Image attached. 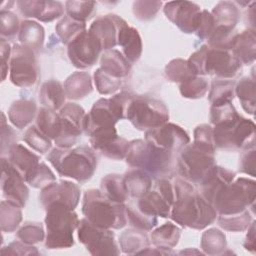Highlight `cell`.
Listing matches in <instances>:
<instances>
[{"label": "cell", "mask_w": 256, "mask_h": 256, "mask_svg": "<svg viewBox=\"0 0 256 256\" xmlns=\"http://www.w3.org/2000/svg\"><path fill=\"white\" fill-rule=\"evenodd\" d=\"M173 184L175 200L170 218L176 224L183 228L203 230L216 221V209L201 195L196 186L182 178H176Z\"/></svg>", "instance_id": "cell-1"}, {"label": "cell", "mask_w": 256, "mask_h": 256, "mask_svg": "<svg viewBox=\"0 0 256 256\" xmlns=\"http://www.w3.org/2000/svg\"><path fill=\"white\" fill-rule=\"evenodd\" d=\"M177 155L137 139L130 141L125 160L131 168L145 171L153 180L171 179L177 173Z\"/></svg>", "instance_id": "cell-2"}, {"label": "cell", "mask_w": 256, "mask_h": 256, "mask_svg": "<svg viewBox=\"0 0 256 256\" xmlns=\"http://www.w3.org/2000/svg\"><path fill=\"white\" fill-rule=\"evenodd\" d=\"M47 160L60 176L79 183L89 181L95 174L98 164L95 151L87 145L74 148L56 147L47 155Z\"/></svg>", "instance_id": "cell-3"}, {"label": "cell", "mask_w": 256, "mask_h": 256, "mask_svg": "<svg viewBox=\"0 0 256 256\" xmlns=\"http://www.w3.org/2000/svg\"><path fill=\"white\" fill-rule=\"evenodd\" d=\"M197 76H214L220 80H233L242 73V64L231 50L201 46L187 60Z\"/></svg>", "instance_id": "cell-4"}, {"label": "cell", "mask_w": 256, "mask_h": 256, "mask_svg": "<svg viewBox=\"0 0 256 256\" xmlns=\"http://www.w3.org/2000/svg\"><path fill=\"white\" fill-rule=\"evenodd\" d=\"M82 213L92 224L105 229L119 230L128 223L125 203L109 200L98 189H89L85 192Z\"/></svg>", "instance_id": "cell-5"}, {"label": "cell", "mask_w": 256, "mask_h": 256, "mask_svg": "<svg viewBox=\"0 0 256 256\" xmlns=\"http://www.w3.org/2000/svg\"><path fill=\"white\" fill-rule=\"evenodd\" d=\"M46 238L45 247L50 250L67 249L74 245V232L80 220L74 210L65 205L54 203L45 208Z\"/></svg>", "instance_id": "cell-6"}, {"label": "cell", "mask_w": 256, "mask_h": 256, "mask_svg": "<svg viewBox=\"0 0 256 256\" xmlns=\"http://www.w3.org/2000/svg\"><path fill=\"white\" fill-rule=\"evenodd\" d=\"M256 198L254 179L240 177L222 186L214 195L211 204L218 215H231L253 208Z\"/></svg>", "instance_id": "cell-7"}, {"label": "cell", "mask_w": 256, "mask_h": 256, "mask_svg": "<svg viewBox=\"0 0 256 256\" xmlns=\"http://www.w3.org/2000/svg\"><path fill=\"white\" fill-rule=\"evenodd\" d=\"M255 123L240 114L213 127L215 146L223 150H249L255 148Z\"/></svg>", "instance_id": "cell-8"}, {"label": "cell", "mask_w": 256, "mask_h": 256, "mask_svg": "<svg viewBox=\"0 0 256 256\" xmlns=\"http://www.w3.org/2000/svg\"><path fill=\"white\" fill-rule=\"evenodd\" d=\"M166 104L156 98L135 95L129 105L126 119L139 131H148L169 121Z\"/></svg>", "instance_id": "cell-9"}, {"label": "cell", "mask_w": 256, "mask_h": 256, "mask_svg": "<svg viewBox=\"0 0 256 256\" xmlns=\"http://www.w3.org/2000/svg\"><path fill=\"white\" fill-rule=\"evenodd\" d=\"M215 165V153L202 149L194 143L187 144L177 155V173L196 187Z\"/></svg>", "instance_id": "cell-10"}, {"label": "cell", "mask_w": 256, "mask_h": 256, "mask_svg": "<svg viewBox=\"0 0 256 256\" xmlns=\"http://www.w3.org/2000/svg\"><path fill=\"white\" fill-rule=\"evenodd\" d=\"M134 200L138 208L145 214L154 217L170 218L175 200L174 184L168 178L157 179L147 194Z\"/></svg>", "instance_id": "cell-11"}, {"label": "cell", "mask_w": 256, "mask_h": 256, "mask_svg": "<svg viewBox=\"0 0 256 256\" xmlns=\"http://www.w3.org/2000/svg\"><path fill=\"white\" fill-rule=\"evenodd\" d=\"M77 231L79 242L91 255H119L121 253L115 234L111 229L95 226L83 218L80 220Z\"/></svg>", "instance_id": "cell-12"}, {"label": "cell", "mask_w": 256, "mask_h": 256, "mask_svg": "<svg viewBox=\"0 0 256 256\" xmlns=\"http://www.w3.org/2000/svg\"><path fill=\"white\" fill-rule=\"evenodd\" d=\"M9 74L12 84L17 87L29 88L34 86L40 75L36 53L21 44H14Z\"/></svg>", "instance_id": "cell-13"}, {"label": "cell", "mask_w": 256, "mask_h": 256, "mask_svg": "<svg viewBox=\"0 0 256 256\" xmlns=\"http://www.w3.org/2000/svg\"><path fill=\"white\" fill-rule=\"evenodd\" d=\"M102 53L101 44L88 30L82 32L67 46L68 58L72 65L79 70L93 67Z\"/></svg>", "instance_id": "cell-14"}, {"label": "cell", "mask_w": 256, "mask_h": 256, "mask_svg": "<svg viewBox=\"0 0 256 256\" xmlns=\"http://www.w3.org/2000/svg\"><path fill=\"white\" fill-rule=\"evenodd\" d=\"M145 141L155 147L176 154L191 142L189 134L181 126L169 122L146 131Z\"/></svg>", "instance_id": "cell-15"}, {"label": "cell", "mask_w": 256, "mask_h": 256, "mask_svg": "<svg viewBox=\"0 0 256 256\" xmlns=\"http://www.w3.org/2000/svg\"><path fill=\"white\" fill-rule=\"evenodd\" d=\"M88 137L93 150L102 156L112 160L126 158L130 142L118 135L116 127L95 130Z\"/></svg>", "instance_id": "cell-16"}, {"label": "cell", "mask_w": 256, "mask_h": 256, "mask_svg": "<svg viewBox=\"0 0 256 256\" xmlns=\"http://www.w3.org/2000/svg\"><path fill=\"white\" fill-rule=\"evenodd\" d=\"M1 188L4 199L20 208H24L29 199V189L22 175L12 166L7 157H1Z\"/></svg>", "instance_id": "cell-17"}, {"label": "cell", "mask_w": 256, "mask_h": 256, "mask_svg": "<svg viewBox=\"0 0 256 256\" xmlns=\"http://www.w3.org/2000/svg\"><path fill=\"white\" fill-rule=\"evenodd\" d=\"M166 18L185 34H195L199 25L202 9L193 2L171 1L164 4Z\"/></svg>", "instance_id": "cell-18"}, {"label": "cell", "mask_w": 256, "mask_h": 256, "mask_svg": "<svg viewBox=\"0 0 256 256\" xmlns=\"http://www.w3.org/2000/svg\"><path fill=\"white\" fill-rule=\"evenodd\" d=\"M81 198V191L77 184L68 181H54L41 189L39 200L45 209L51 204L58 203L65 205L71 210H75Z\"/></svg>", "instance_id": "cell-19"}, {"label": "cell", "mask_w": 256, "mask_h": 256, "mask_svg": "<svg viewBox=\"0 0 256 256\" xmlns=\"http://www.w3.org/2000/svg\"><path fill=\"white\" fill-rule=\"evenodd\" d=\"M125 23L126 21L120 16L107 14L97 17L90 25L88 31L99 41L104 52L118 46L120 29Z\"/></svg>", "instance_id": "cell-20"}, {"label": "cell", "mask_w": 256, "mask_h": 256, "mask_svg": "<svg viewBox=\"0 0 256 256\" xmlns=\"http://www.w3.org/2000/svg\"><path fill=\"white\" fill-rule=\"evenodd\" d=\"M119 121L120 118L110 98H101L94 103L90 112L86 114L84 133L89 136L95 130L115 127Z\"/></svg>", "instance_id": "cell-21"}, {"label": "cell", "mask_w": 256, "mask_h": 256, "mask_svg": "<svg viewBox=\"0 0 256 256\" xmlns=\"http://www.w3.org/2000/svg\"><path fill=\"white\" fill-rule=\"evenodd\" d=\"M16 4L23 17L36 19L43 23L59 19L65 10L64 5L59 1L21 0L17 1Z\"/></svg>", "instance_id": "cell-22"}, {"label": "cell", "mask_w": 256, "mask_h": 256, "mask_svg": "<svg viewBox=\"0 0 256 256\" xmlns=\"http://www.w3.org/2000/svg\"><path fill=\"white\" fill-rule=\"evenodd\" d=\"M118 46L122 49V54L133 65L139 61L143 52V43L139 31L130 26L127 22L120 29Z\"/></svg>", "instance_id": "cell-23"}, {"label": "cell", "mask_w": 256, "mask_h": 256, "mask_svg": "<svg viewBox=\"0 0 256 256\" xmlns=\"http://www.w3.org/2000/svg\"><path fill=\"white\" fill-rule=\"evenodd\" d=\"M7 159L25 179L40 164V157L22 144H15L7 153Z\"/></svg>", "instance_id": "cell-24"}, {"label": "cell", "mask_w": 256, "mask_h": 256, "mask_svg": "<svg viewBox=\"0 0 256 256\" xmlns=\"http://www.w3.org/2000/svg\"><path fill=\"white\" fill-rule=\"evenodd\" d=\"M235 178L236 173L232 170L215 165L202 181V183L198 186L200 187L199 192L209 203H211L217 191L225 184L234 181Z\"/></svg>", "instance_id": "cell-25"}, {"label": "cell", "mask_w": 256, "mask_h": 256, "mask_svg": "<svg viewBox=\"0 0 256 256\" xmlns=\"http://www.w3.org/2000/svg\"><path fill=\"white\" fill-rule=\"evenodd\" d=\"M100 68L109 75L124 80L132 70V64L125 58L121 51L111 49L104 51L100 57Z\"/></svg>", "instance_id": "cell-26"}, {"label": "cell", "mask_w": 256, "mask_h": 256, "mask_svg": "<svg viewBox=\"0 0 256 256\" xmlns=\"http://www.w3.org/2000/svg\"><path fill=\"white\" fill-rule=\"evenodd\" d=\"M231 51L242 65H252L256 56L255 30H245L235 36Z\"/></svg>", "instance_id": "cell-27"}, {"label": "cell", "mask_w": 256, "mask_h": 256, "mask_svg": "<svg viewBox=\"0 0 256 256\" xmlns=\"http://www.w3.org/2000/svg\"><path fill=\"white\" fill-rule=\"evenodd\" d=\"M37 113L38 108L34 101L19 99L11 104L8 110V118L16 128L22 130L36 119Z\"/></svg>", "instance_id": "cell-28"}, {"label": "cell", "mask_w": 256, "mask_h": 256, "mask_svg": "<svg viewBox=\"0 0 256 256\" xmlns=\"http://www.w3.org/2000/svg\"><path fill=\"white\" fill-rule=\"evenodd\" d=\"M123 177L128 196L131 199L143 197L151 190L153 185L152 177L138 168L129 169Z\"/></svg>", "instance_id": "cell-29"}, {"label": "cell", "mask_w": 256, "mask_h": 256, "mask_svg": "<svg viewBox=\"0 0 256 256\" xmlns=\"http://www.w3.org/2000/svg\"><path fill=\"white\" fill-rule=\"evenodd\" d=\"M64 89L68 99L81 100L93 92L92 77L88 72L76 71L64 82Z\"/></svg>", "instance_id": "cell-30"}, {"label": "cell", "mask_w": 256, "mask_h": 256, "mask_svg": "<svg viewBox=\"0 0 256 256\" xmlns=\"http://www.w3.org/2000/svg\"><path fill=\"white\" fill-rule=\"evenodd\" d=\"M66 98L64 85L55 79L44 82L39 92V100L43 107L54 111H59L66 104Z\"/></svg>", "instance_id": "cell-31"}, {"label": "cell", "mask_w": 256, "mask_h": 256, "mask_svg": "<svg viewBox=\"0 0 256 256\" xmlns=\"http://www.w3.org/2000/svg\"><path fill=\"white\" fill-rule=\"evenodd\" d=\"M18 39L21 45L38 53L44 45L45 29L36 21L24 20L21 22Z\"/></svg>", "instance_id": "cell-32"}, {"label": "cell", "mask_w": 256, "mask_h": 256, "mask_svg": "<svg viewBox=\"0 0 256 256\" xmlns=\"http://www.w3.org/2000/svg\"><path fill=\"white\" fill-rule=\"evenodd\" d=\"M181 237V229L172 222L163 224L162 226L152 230L150 240L152 244L161 250L172 254L171 249L178 245Z\"/></svg>", "instance_id": "cell-33"}, {"label": "cell", "mask_w": 256, "mask_h": 256, "mask_svg": "<svg viewBox=\"0 0 256 256\" xmlns=\"http://www.w3.org/2000/svg\"><path fill=\"white\" fill-rule=\"evenodd\" d=\"M121 252L128 255L141 254L150 247V239L145 231L131 228L127 229L119 236Z\"/></svg>", "instance_id": "cell-34"}, {"label": "cell", "mask_w": 256, "mask_h": 256, "mask_svg": "<svg viewBox=\"0 0 256 256\" xmlns=\"http://www.w3.org/2000/svg\"><path fill=\"white\" fill-rule=\"evenodd\" d=\"M215 24L235 29L241 18V12L235 2L220 1L216 4L211 12Z\"/></svg>", "instance_id": "cell-35"}, {"label": "cell", "mask_w": 256, "mask_h": 256, "mask_svg": "<svg viewBox=\"0 0 256 256\" xmlns=\"http://www.w3.org/2000/svg\"><path fill=\"white\" fill-rule=\"evenodd\" d=\"M100 191L105 197L116 203H125L129 199L123 175L108 174L103 177L100 184Z\"/></svg>", "instance_id": "cell-36"}, {"label": "cell", "mask_w": 256, "mask_h": 256, "mask_svg": "<svg viewBox=\"0 0 256 256\" xmlns=\"http://www.w3.org/2000/svg\"><path fill=\"white\" fill-rule=\"evenodd\" d=\"M37 128L52 141H55L61 132L62 122L59 113L54 110L41 107L36 116Z\"/></svg>", "instance_id": "cell-37"}, {"label": "cell", "mask_w": 256, "mask_h": 256, "mask_svg": "<svg viewBox=\"0 0 256 256\" xmlns=\"http://www.w3.org/2000/svg\"><path fill=\"white\" fill-rule=\"evenodd\" d=\"M128 223L131 227L148 232L152 231L158 224V217L150 216L141 211L134 199L130 200L126 205Z\"/></svg>", "instance_id": "cell-38"}, {"label": "cell", "mask_w": 256, "mask_h": 256, "mask_svg": "<svg viewBox=\"0 0 256 256\" xmlns=\"http://www.w3.org/2000/svg\"><path fill=\"white\" fill-rule=\"evenodd\" d=\"M235 96L238 97L243 110L254 115L255 113V80L254 77H244L235 84Z\"/></svg>", "instance_id": "cell-39"}, {"label": "cell", "mask_w": 256, "mask_h": 256, "mask_svg": "<svg viewBox=\"0 0 256 256\" xmlns=\"http://www.w3.org/2000/svg\"><path fill=\"white\" fill-rule=\"evenodd\" d=\"M235 84L236 83L232 80H214L211 84L208 96L211 106L233 102L235 97Z\"/></svg>", "instance_id": "cell-40"}, {"label": "cell", "mask_w": 256, "mask_h": 256, "mask_svg": "<svg viewBox=\"0 0 256 256\" xmlns=\"http://www.w3.org/2000/svg\"><path fill=\"white\" fill-rule=\"evenodd\" d=\"M201 249L207 255H221L227 249L225 234L216 228L206 230L201 237Z\"/></svg>", "instance_id": "cell-41"}, {"label": "cell", "mask_w": 256, "mask_h": 256, "mask_svg": "<svg viewBox=\"0 0 256 256\" xmlns=\"http://www.w3.org/2000/svg\"><path fill=\"white\" fill-rule=\"evenodd\" d=\"M87 30L86 23L77 21L69 16H64L56 25L55 31L61 42L68 46L76 37Z\"/></svg>", "instance_id": "cell-42"}, {"label": "cell", "mask_w": 256, "mask_h": 256, "mask_svg": "<svg viewBox=\"0 0 256 256\" xmlns=\"http://www.w3.org/2000/svg\"><path fill=\"white\" fill-rule=\"evenodd\" d=\"M216 220L223 230L234 233L246 231L253 222L249 209L237 214L218 215Z\"/></svg>", "instance_id": "cell-43"}, {"label": "cell", "mask_w": 256, "mask_h": 256, "mask_svg": "<svg viewBox=\"0 0 256 256\" xmlns=\"http://www.w3.org/2000/svg\"><path fill=\"white\" fill-rule=\"evenodd\" d=\"M22 208L13 205L6 200L1 201L0 208V224L1 230L4 233H12L20 226L23 215Z\"/></svg>", "instance_id": "cell-44"}, {"label": "cell", "mask_w": 256, "mask_h": 256, "mask_svg": "<svg viewBox=\"0 0 256 256\" xmlns=\"http://www.w3.org/2000/svg\"><path fill=\"white\" fill-rule=\"evenodd\" d=\"M67 16L87 23L97 12V3L94 1H67L65 2Z\"/></svg>", "instance_id": "cell-45"}, {"label": "cell", "mask_w": 256, "mask_h": 256, "mask_svg": "<svg viewBox=\"0 0 256 256\" xmlns=\"http://www.w3.org/2000/svg\"><path fill=\"white\" fill-rule=\"evenodd\" d=\"M165 75L170 82L182 84L197 76L190 68L188 61L184 59H173L165 67Z\"/></svg>", "instance_id": "cell-46"}, {"label": "cell", "mask_w": 256, "mask_h": 256, "mask_svg": "<svg viewBox=\"0 0 256 256\" xmlns=\"http://www.w3.org/2000/svg\"><path fill=\"white\" fill-rule=\"evenodd\" d=\"M86 112L80 105L76 103H66L60 110L59 115L61 119L69 126L74 128L80 133H84V123Z\"/></svg>", "instance_id": "cell-47"}, {"label": "cell", "mask_w": 256, "mask_h": 256, "mask_svg": "<svg viewBox=\"0 0 256 256\" xmlns=\"http://www.w3.org/2000/svg\"><path fill=\"white\" fill-rule=\"evenodd\" d=\"M179 90L180 94L184 98L192 100L201 99L207 94L209 90V83L202 76H194L193 78L180 84Z\"/></svg>", "instance_id": "cell-48"}, {"label": "cell", "mask_w": 256, "mask_h": 256, "mask_svg": "<svg viewBox=\"0 0 256 256\" xmlns=\"http://www.w3.org/2000/svg\"><path fill=\"white\" fill-rule=\"evenodd\" d=\"M23 140L30 148L40 154H45L52 148V140L43 134L36 125L30 126L25 131Z\"/></svg>", "instance_id": "cell-49"}, {"label": "cell", "mask_w": 256, "mask_h": 256, "mask_svg": "<svg viewBox=\"0 0 256 256\" xmlns=\"http://www.w3.org/2000/svg\"><path fill=\"white\" fill-rule=\"evenodd\" d=\"M16 237L28 245H36L45 240L44 227L38 222H26L17 231Z\"/></svg>", "instance_id": "cell-50"}, {"label": "cell", "mask_w": 256, "mask_h": 256, "mask_svg": "<svg viewBox=\"0 0 256 256\" xmlns=\"http://www.w3.org/2000/svg\"><path fill=\"white\" fill-rule=\"evenodd\" d=\"M94 83L101 95H113L121 88L123 80L109 75L99 67L94 73Z\"/></svg>", "instance_id": "cell-51"}, {"label": "cell", "mask_w": 256, "mask_h": 256, "mask_svg": "<svg viewBox=\"0 0 256 256\" xmlns=\"http://www.w3.org/2000/svg\"><path fill=\"white\" fill-rule=\"evenodd\" d=\"M21 23L16 14L9 10H1L0 12V36L2 40L13 39L19 34Z\"/></svg>", "instance_id": "cell-52"}, {"label": "cell", "mask_w": 256, "mask_h": 256, "mask_svg": "<svg viewBox=\"0 0 256 256\" xmlns=\"http://www.w3.org/2000/svg\"><path fill=\"white\" fill-rule=\"evenodd\" d=\"M54 181H56L55 174L44 162H40L37 168L26 178V183L35 189H43Z\"/></svg>", "instance_id": "cell-53"}, {"label": "cell", "mask_w": 256, "mask_h": 256, "mask_svg": "<svg viewBox=\"0 0 256 256\" xmlns=\"http://www.w3.org/2000/svg\"><path fill=\"white\" fill-rule=\"evenodd\" d=\"M163 5L162 1H135L133 3V14L136 19L142 22L153 20Z\"/></svg>", "instance_id": "cell-54"}, {"label": "cell", "mask_w": 256, "mask_h": 256, "mask_svg": "<svg viewBox=\"0 0 256 256\" xmlns=\"http://www.w3.org/2000/svg\"><path fill=\"white\" fill-rule=\"evenodd\" d=\"M193 143L209 152H216V146L213 136V127L208 124H200L194 130Z\"/></svg>", "instance_id": "cell-55"}, {"label": "cell", "mask_w": 256, "mask_h": 256, "mask_svg": "<svg viewBox=\"0 0 256 256\" xmlns=\"http://www.w3.org/2000/svg\"><path fill=\"white\" fill-rule=\"evenodd\" d=\"M239 115L232 102L211 106L210 108V122L213 126L232 120Z\"/></svg>", "instance_id": "cell-56"}, {"label": "cell", "mask_w": 256, "mask_h": 256, "mask_svg": "<svg viewBox=\"0 0 256 256\" xmlns=\"http://www.w3.org/2000/svg\"><path fill=\"white\" fill-rule=\"evenodd\" d=\"M1 152L2 156L17 144V134L15 130L6 123L4 113H1Z\"/></svg>", "instance_id": "cell-57"}, {"label": "cell", "mask_w": 256, "mask_h": 256, "mask_svg": "<svg viewBox=\"0 0 256 256\" xmlns=\"http://www.w3.org/2000/svg\"><path fill=\"white\" fill-rule=\"evenodd\" d=\"M215 26H216L215 20L211 12L207 10H202L199 25L195 34L201 40H208L212 32L214 31Z\"/></svg>", "instance_id": "cell-58"}, {"label": "cell", "mask_w": 256, "mask_h": 256, "mask_svg": "<svg viewBox=\"0 0 256 256\" xmlns=\"http://www.w3.org/2000/svg\"><path fill=\"white\" fill-rule=\"evenodd\" d=\"M2 255H39V251L34 245H28L22 241H14L1 249Z\"/></svg>", "instance_id": "cell-59"}, {"label": "cell", "mask_w": 256, "mask_h": 256, "mask_svg": "<svg viewBox=\"0 0 256 256\" xmlns=\"http://www.w3.org/2000/svg\"><path fill=\"white\" fill-rule=\"evenodd\" d=\"M239 171L252 177L255 176V148L244 150L240 157Z\"/></svg>", "instance_id": "cell-60"}, {"label": "cell", "mask_w": 256, "mask_h": 256, "mask_svg": "<svg viewBox=\"0 0 256 256\" xmlns=\"http://www.w3.org/2000/svg\"><path fill=\"white\" fill-rule=\"evenodd\" d=\"M0 55H1V79L5 81L9 69H10V60L12 55V47L9 42L6 40H0Z\"/></svg>", "instance_id": "cell-61"}, {"label": "cell", "mask_w": 256, "mask_h": 256, "mask_svg": "<svg viewBox=\"0 0 256 256\" xmlns=\"http://www.w3.org/2000/svg\"><path fill=\"white\" fill-rule=\"evenodd\" d=\"M247 230H248V233L246 236V240L244 242V248L254 253L255 251V221L254 220Z\"/></svg>", "instance_id": "cell-62"}]
</instances>
